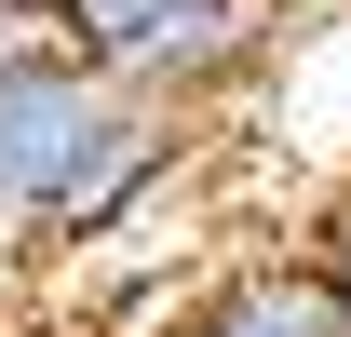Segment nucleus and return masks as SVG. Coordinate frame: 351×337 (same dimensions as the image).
<instances>
[{"label":"nucleus","mask_w":351,"mask_h":337,"mask_svg":"<svg viewBox=\"0 0 351 337\" xmlns=\"http://www.w3.org/2000/svg\"><path fill=\"white\" fill-rule=\"evenodd\" d=\"M176 149L189 135L149 95H122L108 68H82L54 27H0V229L14 243H41V256L108 243L176 175Z\"/></svg>","instance_id":"f257e3e1"},{"label":"nucleus","mask_w":351,"mask_h":337,"mask_svg":"<svg viewBox=\"0 0 351 337\" xmlns=\"http://www.w3.org/2000/svg\"><path fill=\"white\" fill-rule=\"evenodd\" d=\"M54 41L122 95H149L162 122H189L284 54V0H54Z\"/></svg>","instance_id":"f03ea898"},{"label":"nucleus","mask_w":351,"mask_h":337,"mask_svg":"<svg viewBox=\"0 0 351 337\" xmlns=\"http://www.w3.org/2000/svg\"><path fill=\"white\" fill-rule=\"evenodd\" d=\"M162 337H351V310L298 243H257V256H230V270H203L176 297Z\"/></svg>","instance_id":"7ed1b4c3"},{"label":"nucleus","mask_w":351,"mask_h":337,"mask_svg":"<svg viewBox=\"0 0 351 337\" xmlns=\"http://www.w3.org/2000/svg\"><path fill=\"white\" fill-rule=\"evenodd\" d=\"M298 256H311V270H324V284H338V310H351V175H338V189H324V203H311V229H298Z\"/></svg>","instance_id":"20e7f679"},{"label":"nucleus","mask_w":351,"mask_h":337,"mask_svg":"<svg viewBox=\"0 0 351 337\" xmlns=\"http://www.w3.org/2000/svg\"><path fill=\"white\" fill-rule=\"evenodd\" d=\"M0 27H54V0H0Z\"/></svg>","instance_id":"39448f33"}]
</instances>
